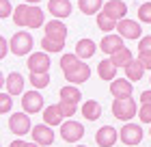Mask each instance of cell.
Returning <instances> with one entry per match:
<instances>
[{
  "mask_svg": "<svg viewBox=\"0 0 151 147\" xmlns=\"http://www.w3.org/2000/svg\"><path fill=\"white\" fill-rule=\"evenodd\" d=\"M123 74H125V78H127V80L138 82L142 76H145V67H142V63H140L138 59H132L125 67H123Z\"/></svg>",
  "mask_w": 151,
  "mask_h": 147,
  "instance_id": "16",
  "label": "cell"
},
{
  "mask_svg": "<svg viewBox=\"0 0 151 147\" xmlns=\"http://www.w3.org/2000/svg\"><path fill=\"white\" fill-rule=\"evenodd\" d=\"M45 22V15H43V9L37 4H30V13H28V26L26 28H43Z\"/></svg>",
  "mask_w": 151,
  "mask_h": 147,
  "instance_id": "24",
  "label": "cell"
},
{
  "mask_svg": "<svg viewBox=\"0 0 151 147\" xmlns=\"http://www.w3.org/2000/svg\"><path fill=\"white\" fill-rule=\"evenodd\" d=\"M43 30H45V37H58V39L67 37V26H65V22H60V20H50V22H45Z\"/></svg>",
  "mask_w": 151,
  "mask_h": 147,
  "instance_id": "18",
  "label": "cell"
},
{
  "mask_svg": "<svg viewBox=\"0 0 151 147\" xmlns=\"http://www.w3.org/2000/svg\"><path fill=\"white\" fill-rule=\"evenodd\" d=\"M26 65H28V72H30V74H47V72H50L52 61H50V56H47V52L41 50V52L28 54Z\"/></svg>",
  "mask_w": 151,
  "mask_h": 147,
  "instance_id": "3",
  "label": "cell"
},
{
  "mask_svg": "<svg viewBox=\"0 0 151 147\" xmlns=\"http://www.w3.org/2000/svg\"><path fill=\"white\" fill-rule=\"evenodd\" d=\"M84 136V125L80 121H73V119H67L60 125V138L67 143H78L80 138Z\"/></svg>",
  "mask_w": 151,
  "mask_h": 147,
  "instance_id": "4",
  "label": "cell"
},
{
  "mask_svg": "<svg viewBox=\"0 0 151 147\" xmlns=\"http://www.w3.org/2000/svg\"><path fill=\"white\" fill-rule=\"evenodd\" d=\"M30 143H26V141H19V138H17V141H11V145L9 147H28Z\"/></svg>",
  "mask_w": 151,
  "mask_h": 147,
  "instance_id": "41",
  "label": "cell"
},
{
  "mask_svg": "<svg viewBox=\"0 0 151 147\" xmlns=\"http://www.w3.org/2000/svg\"><path fill=\"white\" fill-rule=\"evenodd\" d=\"M9 130L17 136H24L28 132H32V123H30L28 113H13L9 117Z\"/></svg>",
  "mask_w": 151,
  "mask_h": 147,
  "instance_id": "5",
  "label": "cell"
},
{
  "mask_svg": "<svg viewBox=\"0 0 151 147\" xmlns=\"http://www.w3.org/2000/svg\"><path fill=\"white\" fill-rule=\"evenodd\" d=\"M73 147H86V145H73Z\"/></svg>",
  "mask_w": 151,
  "mask_h": 147,
  "instance_id": "43",
  "label": "cell"
},
{
  "mask_svg": "<svg viewBox=\"0 0 151 147\" xmlns=\"http://www.w3.org/2000/svg\"><path fill=\"white\" fill-rule=\"evenodd\" d=\"M95 50H97V46H95L93 39H78V43H76V54L82 61L95 56Z\"/></svg>",
  "mask_w": 151,
  "mask_h": 147,
  "instance_id": "21",
  "label": "cell"
},
{
  "mask_svg": "<svg viewBox=\"0 0 151 147\" xmlns=\"http://www.w3.org/2000/svg\"><path fill=\"white\" fill-rule=\"evenodd\" d=\"M28 13H30V4H17L15 7V13H13V22H15L17 26H22V28H26L28 26Z\"/></svg>",
  "mask_w": 151,
  "mask_h": 147,
  "instance_id": "27",
  "label": "cell"
},
{
  "mask_svg": "<svg viewBox=\"0 0 151 147\" xmlns=\"http://www.w3.org/2000/svg\"><path fill=\"white\" fill-rule=\"evenodd\" d=\"M24 2H26V4H39L41 0H24Z\"/></svg>",
  "mask_w": 151,
  "mask_h": 147,
  "instance_id": "42",
  "label": "cell"
},
{
  "mask_svg": "<svg viewBox=\"0 0 151 147\" xmlns=\"http://www.w3.org/2000/svg\"><path fill=\"white\" fill-rule=\"evenodd\" d=\"M58 95H60V102H69V104H76V106L82 102V91H78V87H76V85L60 87Z\"/></svg>",
  "mask_w": 151,
  "mask_h": 147,
  "instance_id": "19",
  "label": "cell"
},
{
  "mask_svg": "<svg viewBox=\"0 0 151 147\" xmlns=\"http://www.w3.org/2000/svg\"><path fill=\"white\" fill-rule=\"evenodd\" d=\"M63 119L65 117L60 115V110H58L56 104L43 108V123H47V125H63Z\"/></svg>",
  "mask_w": 151,
  "mask_h": 147,
  "instance_id": "25",
  "label": "cell"
},
{
  "mask_svg": "<svg viewBox=\"0 0 151 147\" xmlns=\"http://www.w3.org/2000/svg\"><path fill=\"white\" fill-rule=\"evenodd\" d=\"M4 91H9L11 95H19V93L24 91V76L17 74V72H11L9 76H6Z\"/></svg>",
  "mask_w": 151,
  "mask_h": 147,
  "instance_id": "17",
  "label": "cell"
},
{
  "mask_svg": "<svg viewBox=\"0 0 151 147\" xmlns=\"http://www.w3.org/2000/svg\"><path fill=\"white\" fill-rule=\"evenodd\" d=\"M138 22H147V24H151V2H149V0H147L145 4L138 7Z\"/></svg>",
  "mask_w": 151,
  "mask_h": 147,
  "instance_id": "34",
  "label": "cell"
},
{
  "mask_svg": "<svg viewBox=\"0 0 151 147\" xmlns=\"http://www.w3.org/2000/svg\"><path fill=\"white\" fill-rule=\"evenodd\" d=\"M138 117H140V121H142V123H151V106H149V104H140V108H138Z\"/></svg>",
  "mask_w": 151,
  "mask_h": 147,
  "instance_id": "36",
  "label": "cell"
},
{
  "mask_svg": "<svg viewBox=\"0 0 151 147\" xmlns=\"http://www.w3.org/2000/svg\"><path fill=\"white\" fill-rule=\"evenodd\" d=\"M32 46H35V39H32V35L26 33V30H17L11 37V52L15 54V56L32 54Z\"/></svg>",
  "mask_w": 151,
  "mask_h": 147,
  "instance_id": "1",
  "label": "cell"
},
{
  "mask_svg": "<svg viewBox=\"0 0 151 147\" xmlns=\"http://www.w3.org/2000/svg\"><path fill=\"white\" fill-rule=\"evenodd\" d=\"M30 134H32V141L37 145H41V147H50L54 143V130H52V125H47V123L32 125Z\"/></svg>",
  "mask_w": 151,
  "mask_h": 147,
  "instance_id": "10",
  "label": "cell"
},
{
  "mask_svg": "<svg viewBox=\"0 0 151 147\" xmlns=\"http://www.w3.org/2000/svg\"><path fill=\"white\" fill-rule=\"evenodd\" d=\"M80 56L76 52H69V54H63L60 56V69H63V74H67V72H71L73 67H78L80 65Z\"/></svg>",
  "mask_w": 151,
  "mask_h": 147,
  "instance_id": "30",
  "label": "cell"
},
{
  "mask_svg": "<svg viewBox=\"0 0 151 147\" xmlns=\"http://www.w3.org/2000/svg\"><path fill=\"white\" fill-rule=\"evenodd\" d=\"M63 48H65V39H58V37H43L41 39V50L47 54H56Z\"/></svg>",
  "mask_w": 151,
  "mask_h": 147,
  "instance_id": "26",
  "label": "cell"
},
{
  "mask_svg": "<svg viewBox=\"0 0 151 147\" xmlns=\"http://www.w3.org/2000/svg\"><path fill=\"white\" fill-rule=\"evenodd\" d=\"M116 33H119L123 39H140L142 37L140 22H134V20H129V17L116 22Z\"/></svg>",
  "mask_w": 151,
  "mask_h": 147,
  "instance_id": "8",
  "label": "cell"
},
{
  "mask_svg": "<svg viewBox=\"0 0 151 147\" xmlns=\"http://www.w3.org/2000/svg\"><path fill=\"white\" fill-rule=\"evenodd\" d=\"M65 78H67V82H69V85H82V82H86L88 78H91V67L86 65L84 61H80V65L78 67H73L71 72H67V74H63Z\"/></svg>",
  "mask_w": 151,
  "mask_h": 147,
  "instance_id": "13",
  "label": "cell"
},
{
  "mask_svg": "<svg viewBox=\"0 0 151 147\" xmlns=\"http://www.w3.org/2000/svg\"><path fill=\"white\" fill-rule=\"evenodd\" d=\"M149 136H151V128H149Z\"/></svg>",
  "mask_w": 151,
  "mask_h": 147,
  "instance_id": "44",
  "label": "cell"
},
{
  "mask_svg": "<svg viewBox=\"0 0 151 147\" xmlns=\"http://www.w3.org/2000/svg\"><path fill=\"white\" fill-rule=\"evenodd\" d=\"M11 108H13L11 93H9V91H2V93H0V113H2V115H6Z\"/></svg>",
  "mask_w": 151,
  "mask_h": 147,
  "instance_id": "32",
  "label": "cell"
},
{
  "mask_svg": "<svg viewBox=\"0 0 151 147\" xmlns=\"http://www.w3.org/2000/svg\"><path fill=\"white\" fill-rule=\"evenodd\" d=\"M22 108L28 115H35V113L43 110V97H41L39 91H26L22 95Z\"/></svg>",
  "mask_w": 151,
  "mask_h": 147,
  "instance_id": "9",
  "label": "cell"
},
{
  "mask_svg": "<svg viewBox=\"0 0 151 147\" xmlns=\"http://www.w3.org/2000/svg\"><path fill=\"white\" fill-rule=\"evenodd\" d=\"M136 59L142 63V67H145V69L151 72V52H138V56H136Z\"/></svg>",
  "mask_w": 151,
  "mask_h": 147,
  "instance_id": "38",
  "label": "cell"
},
{
  "mask_svg": "<svg viewBox=\"0 0 151 147\" xmlns=\"http://www.w3.org/2000/svg\"><path fill=\"white\" fill-rule=\"evenodd\" d=\"M95 22H97V28H99V30H104L106 35H108V33H112V30H116V22H114V20H110L104 11L95 15Z\"/></svg>",
  "mask_w": 151,
  "mask_h": 147,
  "instance_id": "29",
  "label": "cell"
},
{
  "mask_svg": "<svg viewBox=\"0 0 151 147\" xmlns=\"http://www.w3.org/2000/svg\"><path fill=\"white\" fill-rule=\"evenodd\" d=\"M116 69L119 67H114V63L110 59H104V61H99V65H97V76L106 82H112L116 78Z\"/></svg>",
  "mask_w": 151,
  "mask_h": 147,
  "instance_id": "20",
  "label": "cell"
},
{
  "mask_svg": "<svg viewBox=\"0 0 151 147\" xmlns=\"http://www.w3.org/2000/svg\"><path fill=\"white\" fill-rule=\"evenodd\" d=\"M123 41H125V39H123L119 33H108L106 37H101V41H99V50L104 54H108V56H112L114 52H119V50L125 48Z\"/></svg>",
  "mask_w": 151,
  "mask_h": 147,
  "instance_id": "7",
  "label": "cell"
},
{
  "mask_svg": "<svg viewBox=\"0 0 151 147\" xmlns=\"http://www.w3.org/2000/svg\"><path fill=\"white\" fill-rule=\"evenodd\" d=\"M119 138H121V143H125V147H136L142 141V128L136 125V123H132V121H127L121 128Z\"/></svg>",
  "mask_w": 151,
  "mask_h": 147,
  "instance_id": "6",
  "label": "cell"
},
{
  "mask_svg": "<svg viewBox=\"0 0 151 147\" xmlns=\"http://www.w3.org/2000/svg\"><path fill=\"white\" fill-rule=\"evenodd\" d=\"M101 11L110 20H114V22H121V20L127 17V4L123 2V0H108Z\"/></svg>",
  "mask_w": 151,
  "mask_h": 147,
  "instance_id": "11",
  "label": "cell"
},
{
  "mask_svg": "<svg viewBox=\"0 0 151 147\" xmlns=\"http://www.w3.org/2000/svg\"><path fill=\"white\" fill-rule=\"evenodd\" d=\"M56 106H58L60 115H63L65 119H71L76 115V110H78V108H76V104H69V102H58Z\"/></svg>",
  "mask_w": 151,
  "mask_h": 147,
  "instance_id": "33",
  "label": "cell"
},
{
  "mask_svg": "<svg viewBox=\"0 0 151 147\" xmlns=\"http://www.w3.org/2000/svg\"><path fill=\"white\" fill-rule=\"evenodd\" d=\"M132 80L127 78H114L110 82V95L114 100H125V97H132Z\"/></svg>",
  "mask_w": 151,
  "mask_h": 147,
  "instance_id": "12",
  "label": "cell"
},
{
  "mask_svg": "<svg viewBox=\"0 0 151 147\" xmlns=\"http://www.w3.org/2000/svg\"><path fill=\"white\" fill-rule=\"evenodd\" d=\"M112 115L119 119V121H132V119L138 115V106L132 97H125V100H114L112 102Z\"/></svg>",
  "mask_w": 151,
  "mask_h": 147,
  "instance_id": "2",
  "label": "cell"
},
{
  "mask_svg": "<svg viewBox=\"0 0 151 147\" xmlns=\"http://www.w3.org/2000/svg\"><path fill=\"white\" fill-rule=\"evenodd\" d=\"M116 138H119V132L112 125H101L97 130V134H95V143L99 147H112L116 143Z\"/></svg>",
  "mask_w": 151,
  "mask_h": 147,
  "instance_id": "15",
  "label": "cell"
},
{
  "mask_svg": "<svg viewBox=\"0 0 151 147\" xmlns=\"http://www.w3.org/2000/svg\"><path fill=\"white\" fill-rule=\"evenodd\" d=\"M13 13H15V9L11 7V2H9V0H0V17H2V20H6L9 15H13Z\"/></svg>",
  "mask_w": 151,
  "mask_h": 147,
  "instance_id": "35",
  "label": "cell"
},
{
  "mask_svg": "<svg viewBox=\"0 0 151 147\" xmlns=\"http://www.w3.org/2000/svg\"><path fill=\"white\" fill-rule=\"evenodd\" d=\"M6 48H9V46H6V39H4V37H0V59H4V56H6Z\"/></svg>",
  "mask_w": 151,
  "mask_h": 147,
  "instance_id": "40",
  "label": "cell"
},
{
  "mask_svg": "<svg viewBox=\"0 0 151 147\" xmlns=\"http://www.w3.org/2000/svg\"><path fill=\"white\" fill-rule=\"evenodd\" d=\"M104 0H78V9L84 13V15H97L104 9Z\"/></svg>",
  "mask_w": 151,
  "mask_h": 147,
  "instance_id": "23",
  "label": "cell"
},
{
  "mask_svg": "<svg viewBox=\"0 0 151 147\" xmlns=\"http://www.w3.org/2000/svg\"><path fill=\"white\" fill-rule=\"evenodd\" d=\"M30 85L35 89H45L50 85V74H30Z\"/></svg>",
  "mask_w": 151,
  "mask_h": 147,
  "instance_id": "31",
  "label": "cell"
},
{
  "mask_svg": "<svg viewBox=\"0 0 151 147\" xmlns=\"http://www.w3.org/2000/svg\"><path fill=\"white\" fill-rule=\"evenodd\" d=\"M149 82H151V76H149Z\"/></svg>",
  "mask_w": 151,
  "mask_h": 147,
  "instance_id": "45",
  "label": "cell"
},
{
  "mask_svg": "<svg viewBox=\"0 0 151 147\" xmlns=\"http://www.w3.org/2000/svg\"><path fill=\"white\" fill-rule=\"evenodd\" d=\"M80 110H82V117L88 119V121H97L101 117V106H99V102H95V100H86Z\"/></svg>",
  "mask_w": 151,
  "mask_h": 147,
  "instance_id": "22",
  "label": "cell"
},
{
  "mask_svg": "<svg viewBox=\"0 0 151 147\" xmlns=\"http://www.w3.org/2000/svg\"><path fill=\"white\" fill-rule=\"evenodd\" d=\"M132 59H134V54H132V50H129V48H123V50L114 52L112 56H110V61L114 63V67H119V69H123Z\"/></svg>",
  "mask_w": 151,
  "mask_h": 147,
  "instance_id": "28",
  "label": "cell"
},
{
  "mask_svg": "<svg viewBox=\"0 0 151 147\" xmlns=\"http://www.w3.org/2000/svg\"><path fill=\"white\" fill-rule=\"evenodd\" d=\"M138 52H151V35L138 39Z\"/></svg>",
  "mask_w": 151,
  "mask_h": 147,
  "instance_id": "37",
  "label": "cell"
},
{
  "mask_svg": "<svg viewBox=\"0 0 151 147\" xmlns=\"http://www.w3.org/2000/svg\"><path fill=\"white\" fill-rule=\"evenodd\" d=\"M140 104H149L151 106V91H142L140 93Z\"/></svg>",
  "mask_w": 151,
  "mask_h": 147,
  "instance_id": "39",
  "label": "cell"
},
{
  "mask_svg": "<svg viewBox=\"0 0 151 147\" xmlns=\"http://www.w3.org/2000/svg\"><path fill=\"white\" fill-rule=\"evenodd\" d=\"M149 2H151V0H149Z\"/></svg>",
  "mask_w": 151,
  "mask_h": 147,
  "instance_id": "46",
  "label": "cell"
},
{
  "mask_svg": "<svg viewBox=\"0 0 151 147\" xmlns=\"http://www.w3.org/2000/svg\"><path fill=\"white\" fill-rule=\"evenodd\" d=\"M47 11L54 15V20H65L71 15L73 7L71 0H47Z\"/></svg>",
  "mask_w": 151,
  "mask_h": 147,
  "instance_id": "14",
  "label": "cell"
}]
</instances>
